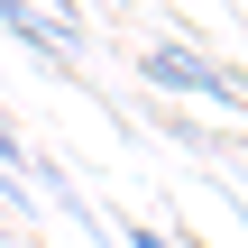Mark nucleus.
<instances>
[{
  "label": "nucleus",
  "mask_w": 248,
  "mask_h": 248,
  "mask_svg": "<svg viewBox=\"0 0 248 248\" xmlns=\"http://www.w3.org/2000/svg\"><path fill=\"white\" fill-rule=\"evenodd\" d=\"M138 74H147V83H166V92H193V101L239 110V74H230V64H212V55H193V46H147V55H138Z\"/></svg>",
  "instance_id": "nucleus-1"
},
{
  "label": "nucleus",
  "mask_w": 248,
  "mask_h": 248,
  "mask_svg": "<svg viewBox=\"0 0 248 248\" xmlns=\"http://www.w3.org/2000/svg\"><path fill=\"white\" fill-rule=\"evenodd\" d=\"M129 248H175L166 230H147V221H129Z\"/></svg>",
  "instance_id": "nucleus-3"
},
{
  "label": "nucleus",
  "mask_w": 248,
  "mask_h": 248,
  "mask_svg": "<svg viewBox=\"0 0 248 248\" xmlns=\"http://www.w3.org/2000/svg\"><path fill=\"white\" fill-rule=\"evenodd\" d=\"M0 175H28V147H18V129L0 120Z\"/></svg>",
  "instance_id": "nucleus-2"
}]
</instances>
